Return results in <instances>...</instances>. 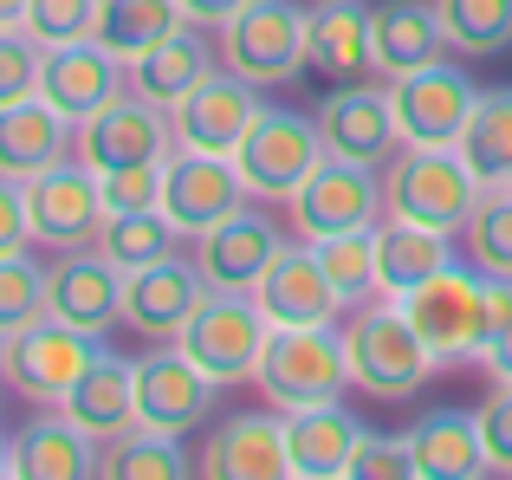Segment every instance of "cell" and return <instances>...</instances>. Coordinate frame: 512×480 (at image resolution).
<instances>
[{
    "label": "cell",
    "mask_w": 512,
    "mask_h": 480,
    "mask_svg": "<svg viewBox=\"0 0 512 480\" xmlns=\"http://www.w3.org/2000/svg\"><path fill=\"white\" fill-rule=\"evenodd\" d=\"M402 312L422 331V344L435 351V364H487L493 338V273H480L474 260L441 266L435 279H422L415 292H402Z\"/></svg>",
    "instance_id": "1"
},
{
    "label": "cell",
    "mask_w": 512,
    "mask_h": 480,
    "mask_svg": "<svg viewBox=\"0 0 512 480\" xmlns=\"http://www.w3.org/2000/svg\"><path fill=\"white\" fill-rule=\"evenodd\" d=\"M26 20V0H0V26H20Z\"/></svg>",
    "instance_id": "48"
},
{
    "label": "cell",
    "mask_w": 512,
    "mask_h": 480,
    "mask_svg": "<svg viewBox=\"0 0 512 480\" xmlns=\"http://www.w3.org/2000/svg\"><path fill=\"white\" fill-rule=\"evenodd\" d=\"M175 240H182V228L163 215V208H137V215H111L98 234V247L111 253L124 273H137V266L163 260V253H175Z\"/></svg>",
    "instance_id": "37"
},
{
    "label": "cell",
    "mask_w": 512,
    "mask_h": 480,
    "mask_svg": "<svg viewBox=\"0 0 512 480\" xmlns=\"http://www.w3.org/2000/svg\"><path fill=\"white\" fill-rule=\"evenodd\" d=\"M480 176L467 169L461 150H409L402 143L383 163V208L389 221H422V228L461 234L467 215L480 208Z\"/></svg>",
    "instance_id": "5"
},
{
    "label": "cell",
    "mask_w": 512,
    "mask_h": 480,
    "mask_svg": "<svg viewBox=\"0 0 512 480\" xmlns=\"http://www.w3.org/2000/svg\"><path fill=\"white\" fill-rule=\"evenodd\" d=\"M318 137L325 156H350V163H376L402 150L396 137V111H389V85H331V98L318 104Z\"/></svg>",
    "instance_id": "18"
},
{
    "label": "cell",
    "mask_w": 512,
    "mask_h": 480,
    "mask_svg": "<svg viewBox=\"0 0 512 480\" xmlns=\"http://www.w3.org/2000/svg\"><path fill=\"white\" fill-rule=\"evenodd\" d=\"M480 442H487V468L493 474H512V383L480 403Z\"/></svg>",
    "instance_id": "44"
},
{
    "label": "cell",
    "mask_w": 512,
    "mask_h": 480,
    "mask_svg": "<svg viewBox=\"0 0 512 480\" xmlns=\"http://www.w3.org/2000/svg\"><path fill=\"white\" fill-rule=\"evenodd\" d=\"M130 364H137V422L143 429H163V435L208 429L221 383H214L182 344H156V351L130 357Z\"/></svg>",
    "instance_id": "12"
},
{
    "label": "cell",
    "mask_w": 512,
    "mask_h": 480,
    "mask_svg": "<svg viewBox=\"0 0 512 480\" xmlns=\"http://www.w3.org/2000/svg\"><path fill=\"white\" fill-rule=\"evenodd\" d=\"M26 215H33V247H52V253L98 247L104 221H111L98 169H85V163L72 156V163L33 176V182H26Z\"/></svg>",
    "instance_id": "11"
},
{
    "label": "cell",
    "mask_w": 512,
    "mask_h": 480,
    "mask_svg": "<svg viewBox=\"0 0 512 480\" xmlns=\"http://www.w3.org/2000/svg\"><path fill=\"white\" fill-rule=\"evenodd\" d=\"M72 143H78V124L59 117L46 98L0 104V176L7 182H33L46 169L72 163Z\"/></svg>",
    "instance_id": "23"
},
{
    "label": "cell",
    "mask_w": 512,
    "mask_h": 480,
    "mask_svg": "<svg viewBox=\"0 0 512 480\" xmlns=\"http://www.w3.org/2000/svg\"><path fill=\"white\" fill-rule=\"evenodd\" d=\"M461 247H467V260H474L480 273L512 279V189H487V195H480V208L467 215V228H461Z\"/></svg>",
    "instance_id": "38"
},
{
    "label": "cell",
    "mask_w": 512,
    "mask_h": 480,
    "mask_svg": "<svg viewBox=\"0 0 512 480\" xmlns=\"http://www.w3.org/2000/svg\"><path fill=\"white\" fill-rule=\"evenodd\" d=\"M312 72L357 85L376 72V7L370 0H318L312 7Z\"/></svg>",
    "instance_id": "24"
},
{
    "label": "cell",
    "mask_w": 512,
    "mask_h": 480,
    "mask_svg": "<svg viewBox=\"0 0 512 480\" xmlns=\"http://www.w3.org/2000/svg\"><path fill=\"white\" fill-rule=\"evenodd\" d=\"M201 33H208V26H182V33H169L163 46H150L143 59H130V91L150 98V104H163V111H175V104L214 72V46Z\"/></svg>",
    "instance_id": "30"
},
{
    "label": "cell",
    "mask_w": 512,
    "mask_h": 480,
    "mask_svg": "<svg viewBox=\"0 0 512 480\" xmlns=\"http://www.w3.org/2000/svg\"><path fill=\"white\" fill-rule=\"evenodd\" d=\"M182 7L175 0H98V39L117 59H143L150 46H163L169 33H182Z\"/></svg>",
    "instance_id": "33"
},
{
    "label": "cell",
    "mask_w": 512,
    "mask_h": 480,
    "mask_svg": "<svg viewBox=\"0 0 512 480\" xmlns=\"http://www.w3.org/2000/svg\"><path fill=\"white\" fill-rule=\"evenodd\" d=\"M98 351L104 344L91 338V331H78V325H65V318L46 312L39 325H26L20 338H7L0 377H7V390H20L26 403H65V390L91 370Z\"/></svg>",
    "instance_id": "13"
},
{
    "label": "cell",
    "mask_w": 512,
    "mask_h": 480,
    "mask_svg": "<svg viewBox=\"0 0 512 480\" xmlns=\"http://www.w3.org/2000/svg\"><path fill=\"white\" fill-rule=\"evenodd\" d=\"M0 364H7V338H0Z\"/></svg>",
    "instance_id": "50"
},
{
    "label": "cell",
    "mask_w": 512,
    "mask_h": 480,
    "mask_svg": "<svg viewBox=\"0 0 512 480\" xmlns=\"http://www.w3.org/2000/svg\"><path fill=\"white\" fill-rule=\"evenodd\" d=\"M480 91L461 65L435 59L422 72H402L389 78V111H396V137L409 150H461V130L474 117Z\"/></svg>",
    "instance_id": "8"
},
{
    "label": "cell",
    "mask_w": 512,
    "mask_h": 480,
    "mask_svg": "<svg viewBox=\"0 0 512 480\" xmlns=\"http://www.w3.org/2000/svg\"><path fill=\"white\" fill-rule=\"evenodd\" d=\"M201 474L208 480H286L292 455H286V416L273 403L266 409H240L221 416L201 448Z\"/></svg>",
    "instance_id": "19"
},
{
    "label": "cell",
    "mask_w": 512,
    "mask_h": 480,
    "mask_svg": "<svg viewBox=\"0 0 512 480\" xmlns=\"http://www.w3.org/2000/svg\"><path fill=\"white\" fill-rule=\"evenodd\" d=\"M175 7H182V20H188V26H208V33H221V26L234 20L247 0H175Z\"/></svg>",
    "instance_id": "46"
},
{
    "label": "cell",
    "mask_w": 512,
    "mask_h": 480,
    "mask_svg": "<svg viewBox=\"0 0 512 480\" xmlns=\"http://www.w3.org/2000/svg\"><path fill=\"white\" fill-rule=\"evenodd\" d=\"M357 442H363V422L344 403H312V409H292L286 416L292 480H344Z\"/></svg>",
    "instance_id": "27"
},
{
    "label": "cell",
    "mask_w": 512,
    "mask_h": 480,
    "mask_svg": "<svg viewBox=\"0 0 512 480\" xmlns=\"http://www.w3.org/2000/svg\"><path fill=\"white\" fill-rule=\"evenodd\" d=\"M98 448L104 442H91V435L52 403L46 416L13 429V474L20 480H85V474H98V461H104Z\"/></svg>",
    "instance_id": "26"
},
{
    "label": "cell",
    "mask_w": 512,
    "mask_h": 480,
    "mask_svg": "<svg viewBox=\"0 0 512 480\" xmlns=\"http://www.w3.org/2000/svg\"><path fill=\"white\" fill-rule=\"evenodd\" d=\"M312 247H318V260H325L331 286H338L350 305H363V299L383 292V279H376V228H350V234L312 240Z\"/></svg>",
    "instance_id": "39"
},
{
    "label": "cell",
    "mask_w": 512,
    "mask_h": 480,
    "mask_svg": "<svg viewBox=\"0 0 512 480\" xmlns=\"http://www.w3.org/2000/svg\"><path fill=\"white\" fill-rule=\"evenodd\" d=\"M33 247V215H26V182L0 176V253Z\"/></svg>",
    "instance_id": "45"
},
{
    "label": "cell",
    "mask_w": 512,
    "mask_h": 480,
    "mask_svg": "<svg viewBox=\"0 0 512 480\" xmlns=\"http://www.w3.org/2000/svg\"><path fill=\"white\" fill-rule=\"evenodd\" d=\"M98 474L111 480H182L188 474V455H182V435H163V429H124L111 448H104Z\"/></svg>",
    "instance_id": "35"
},
{
    "label": "cell",
    "mask_w": 512,
    "mask_h": 480,
    "mask_svg": "<svg viewBox=\"0 0 512 480\" xmlns=\"http://www.w3.org/2000/svg\"><path fill=\"white\" fill-rule=\"evenodd\" d=\"M383 208V169L376 163H350V156H325L292 195V228L299 240H331L350 228H376Z\"/></svg>",
    "instance_id": "9"
},
{
    "label": "cell",
    "mask_w": 512,
    "mask_h": 480,
    "mask_svg": "<svg viewBox=\"0 0 512 480\" xmlns=\"http://www.w3.org/2000/svg\"><path fill=\"white\" fill-rule=\"evenodd\" d=\"M52 312V279L33 253H0V338H20L26 325Z\"/></svg>",
    "instance_id": "36"
},
{
    "label": "cell",
    "mask_w": 512,
    "mask_h": 480,
    "mask_svg": "<svg viewBox=\"0 0 512 480\" xmlns=\"http://www.w3.org/2000/svg\"><path fill=\"white\" fill-rule=\"evenodd\" d=\"M266 331H273V325H266V312H260L253 292H208L175 344H182V351L195 357L221 390H234V383H253L260 351H266Z\"/></svg>",
    "instance_id": "7"
},
{
    "label": "cell",
    "mask_w": 512,
    "mask_h": 480,
    "mask_svg": "<svg viewBox=\"0 0 512 480\" xmlns=\"http://www.w3.org/2000/svg\"><path fill=\"white\" fill-rule=\"evenodd\" d=\"M72 156L85 169H137V163H169L175 156V117L163 104L137 98V91H124V98H111L98 117H85L78 124V143Z\"/></svg>",
    "instance_id": "10"
},
{
    "label": "cell",
    "mask_w": 512,
    "mask_h": 480,
    "mask_svg": "<svg viewBox=\"0 0 512 480\" xmlns=\"http://www.w3.org/2000/svg\"><path fill=\"white\" fill-rule=\"evenodd\" d=\"M441 266H454V234L422 228V221H376V279L389 299L415 292L422 279H435Z\"/></svg>",
    "instance_id": "31"
},
{
    "label": "cell",
    "mask_w": 512,
    "mask_h": 480,
    "mask_svg": "<svg viewBox=\"0 0 512 480\" xmlns=\"http://www.w3.org/2000/svg\"><path fill=\"white\" fill-rule=\"evenodd\" d=\"M415 480H480L487 468V442H480V416L467 409H428L409 429Z\"/></svg>",
    "instance_id": "28"
},
{
    "label": "cell",
    "mask_w": 512,
    "mask_h": 480,
    "mask_svg": "<svg viewBox=\"0 0 512 480\" xmlns=\"http://www.w3.org/2000/svg\"><path fill=\"white\" fill-rule=\"evenodd\" d=\"M344 357H350V390H370L383 403H402V396H415L435 377V351L422 344V331L409 325L402 299H389V292L350 305Z\"/></svg>",
    "instance_id": "2"
},
{
    "label": "cell",
    "mask_w": 512,
    "mask_h": 480,
    "mask_svg": "<svg viewBox=\"0 0 512 480\" xmlns=\"http://www.w3.org/2000/svg\"><path fill=\"white\" fill-rule=\"evenodd\" d=\"M59 409L91 435V442L111 448L124 429H137V364L117 357V351H98V357H91V370L65 390Z\"/></svg>",
    "instance_id": "25"
},
{
    "label": "cell",
    "mask_w": 512,
    "mask_h": 480,
    "mask_svg": "<svg viewBox=\"0 0 512 480\" xmlns=\"http://www.w3.org/2000/svg\"><path fill=\"white\" fill-rule=\"evenodd\" d=\"M130 91V65L117 59L104 39H72V46H46V72H39V98L59 117L85 124L98 117L111 98Z\"/></svg>",
    "instance_id": "16"
},
{
    "label": "cell",
    "mask_w": 512,
    "mask_h": 480,
    "mask_svg": "<svg viewBox=\"0 0 512 480\" xmlns=\"http://www.w3.org/2000/svg\"><path fill=\"white\" fill-rule=\"evenodd\" d=\"M46 279H52V318H65V325L104 338V331L124 318V266H117L104 247L52 253Z\"/></svg>",
    "instance_id": "20"
},
{
    "label": "cell",
    "mask_w": 512,
    "mask_h": 480,
    "mask_svg": "<svg viewBox=\"0 0 512 480\" xmlns=\"http://www.w3.org/2000/svg\"><path fill=\"white\" fill-rule=\"evenodd\" d=\"M487 370H493V383H512V325L493 338V351H487Z\"/></svg>",
    "instance_id": "47"
},
{
    "label": "cell",
    "mask_w": 512,
    "mask_h": 480,
    "mask_svg": "<svg viewBox=\"0 0 512 480\" xmlns=\"http://www.w3.org/2000/svg\"><path fill=\"white\" fill-rule=\"evenodd\" d=\"M13 474V435H0V480Z\"/></svg>",
    "instance_id": "49"
},
{
    "label": "cell",
    "mask_w": 512,
    "mask_h": 480,
    "mask_svg": "<svg viewBox=\"0 0 512 480\" xmlns=\"http://www.w3.org/2000/svg\"><path fill=\"white\" fill-rule=\"evenodd\" d=\"M253 299H260L266 325H338L350 312V299L331 286V273H325V260H318L312 240H299V247L279 253L273 273L253 286Z\"/></svg>",
    "instance_id": "21"
},
{
    "label": "cell",
    "mask_w": 512,
    "mask_h": 480,
    "mask_svg": "<svg viewBox=\"0 0 512 480\" xmlns=\"http://www.w3.org/2000/svg\"><path fill=\"white\" fill-rule=\"evenodd\" d=\"M435 13L461 59H500L512 46V0H435Z\"/></svg>",
    "instance_id": "34"
},
{
    "label": "cell",
    "mask_w": 512,
    "mask_h": 480,
    "mask_svg": "<svg viewBox=\"0 0 512 480\" xmlns=\"http://www.w3.org/2000/svg\"><path fill=\"white\" fill-rule=\"evenodd\" d=\"M448 52L435 0H383L376 7V78H402L422 72Z\"/></svg>",
    "instance_id": "29"
},
{
    "label": "cell",
    "mask_w": 512,
    "mask_h": 480,
    "mask_svg": "<svg viewBox=\"0 0 512 480\" xmlns=\"http://www.w3.org/2000/svg\"><path fill=\"white\" fill-rule=\"evenodd\" d=\"M104 208L111 215H137V208H163V163H137V169H104Z\"/></svg>",
    "instance_id": "43"
},
{
    "label": "cell",
    "mask_w": 512,
    "mask_h": 480,
    "mask_svg": "<svg viewBox=\"0 0 512 480\" xmlns=\"http://www.w3.org/2000/svg\"><path fill=\"white\" fill-rule=\"evenodd\" d=\"M221 65L240 72L247 85H292L299 72H312V7L299 0H247L234 20L214 33Z\"/></svg>",
    "instance_id": "4"
},
{
    "label": "cell",
    "mask_w": 512,
    "mask_h": 480,
    "mask_svg": "<svg viewBox=\"0 0 512 480\" xmlns=\"http://www.w3.org/2000/svg\"><path fill=\"white\" fill-rule=\"evenodd\" d=\"M208 292L214 286H208V273H201V260L163 253V260L124 273V325L137 331V338L175 344V338H182V325L195 318V305L208 299Z\"/></svg>",
    "instance_id": "15"
},
{
    "label": "cell",
    "mask_w": 512,
    "mask_h": 480,
    "mask_svg": "<svg viewBox=\"0 0 512 480\" xmlns=\"http://www.w3.org/2000/svg\"><path fill=\"white\" fill-rule=\"evenodd\" d=\"M286 247L292 240L279 234L260 208H240V215H227L214 234L195 240V260H201V273H208L214 292H253L266 273H273V260Z\"/></svg>",
    "instance_id": "22"
},
{
    "label": "cell",
    "mask_w": 512,
    "mask_h": 480,
    "mask_svg": "<svg viewBox=\"0 0 512 480\" xmlns=\"http://www.w3.org/2000/svg\"><path fill=\"white\" fill-rule=\"evenodd\" d=\"M26 33L39 46H72V39H98V0H26Z\"/></svg>",
    "instance_id": "40"
},
{
    "label": "cell",
    "mask_w": 512,
    "mask_h": 480,
    "mask_svg": "<svg viewBox=\"0 0 512 480\" xmlns=\"http://www.w3.org/2000/svg\"><path fill=\"white\" fill-rule=\"evenodd\" d=\"M325 163V137L318 117L286 111V104H260V117L247 124V137L234 143V169L247 182L253 202H292L299 182Z\"/></svg>",
    "instance_id": "6"
},
{
    "label": "cell",
    "mask_w": 512,
    "mask_h": 480,
    "mask_svg": "<svg viewBox=\"0 0 512 480\" xmlns=\"http://www.w3.org/2000/svg\"><path fill=\"white\" fill-rule=\"evenodd\" d=\"M253 195L240 182L234 156H208V150H175L163 163V215L182 228L188 240L214 234L227 215H240Z\"/></svg>",
    "instance_id": "14"
},
{
    "label": "cell",
    "mask_w": 512,
    "mask_h": 480,
    "mask_svg": "<svg viewBox=\"0 0 512 480\" xmlns=\"http://www.w3.org/2000/svg\"><path fill=\"white\" fill-rule=\"evenodd\" d=\"M253 390L279 416L312 409V403H338L350 390L344 331L338 325H273L266 331V351H260V370H253Z\"/></svg>",
    "instance_id": "3"
},
{
    "label": "cell",
    "mask_w": 512,
    "mask_h": 480,
    "mask_svg": "<svg viewBox=\"0 0 512 480\" xmlns=\"http://www.w3.org/2000/svg\"><path fill=\"white\" fill-rule=\"evenodd\" d=\"M39 72H46V46L26 26H0V104L39 98Z\"/></svg>",
    "instance_id": "41"
},
{
    "label": "cell",
    "mask_w": 512,
    "mask_h": 480,
    "mask_svg": "<svg viewBox=\"0 0 512 480\" xmlns=\"http://www.w3.org/2000/svg\"><path fill=\"white\" fill-rule=\"evenodd\" d=\"M344 480H415V455H409V435H376L363 429L357 455H350Z\"/></svg>",
    "instance_id": "42"
},
{
    "label": "cell",
    "mask_w": 512,
    "mask_h": 480,
    "mask_svg": "<svg viewBox=\"0 0 512 480\" xmlns=\"http://www.w3.org/2000/svg\"><path fill=\"white\" fill-rule=\"evenodd\" d=\"M461 156L480 176V189H512V85L480 91L474 117L461 130Z\"/></svg>",
    "instance_id": "32"
},
{
    "label": "cell",
    "mask_w": 512,
    "mask_h": 480,
    "mask_svg": "<svg viewBox=\"0 0 512 480\" xmlns=\"http://www.w3.org/2000/svg\"><path fill=\"white\" fill-rule=\"evenodd\" d=\"M175 150H208V156H234V143L247 137V124L260 117V85H247L240 72H208L182 104H175Z\"/></svg>",
    "instance_id": "17"
}]
</instances>
